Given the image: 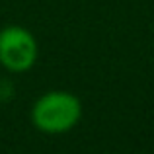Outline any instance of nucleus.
I'll use <instances>...</instances> for the list:
<instances>
[{
    "mask_svg": "<svg viewBox=\"0 0 154 154\" xmlns=\"http://www.w3.org/2000/svg\"><path fill=\"white\" fill-rule=\"evenodd\" d=\"M37 60V41L22 26L0 31V64L10 72H26Z\"/></svg>",
    "mask_w": 154,
    "mask_h": 154,
    "instance_id": "f03ea898",
    "label": "nucleus"
},
{
    "mask_svg": "<svg viewBox=\"0 0 154 154\" xmlns=\"http://www.w3.org/2000/svg\"><path fill=\"white\" fill-rule=\"evenodd\" d=\"M82 117V103L70 92H47L31 107V121L43 133L60 135L78 125Z\"/></svg>",
    "mask_w": 154,
    "mask_h": 154,
    "instance_id": "f257e3e1",
    "label": "nucleus"
}]
</instances>
